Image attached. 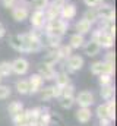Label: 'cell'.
<instances>
[{"label":"cell","mask_w":117,"mask_h":126,"mask_svg":"<svg viewBox=\"0 0 117 126\" xmlns=\"http://www.w3.org/2000/svg\"><path fill=\"white\" fill-rule=\"evenodd\" d=\"M43 30H31L29 32L22 34V40H24V53H38L41 51L43 47Z\"/></svg>","instance_id":"6da1fadb"},{"label":"cell","mask_w":117,"mask_h":126,"mask_svg":"<svg viewBox=\"0 0 117 126\" xmlns=\"http://www.w3.org/2000/svg\"><path fill=\"white\" fill-rule=\"evenodd\" d=\"M67 30H69V22L58 16V18H54V19H47L45 27H44V34L57 35V37L63 38L67 34Z\"/></svg>","instance_id":"7a4b0ae2"},{"label":"cell","mask_w":117,"mask_h":126,"mask_svg":"<svg viewBox=\"0 0 117 126\" xmlns=\"http://www.w3.org/2000/svg\"><path fill=\"white\" fill-rule=\"evenodd\" d=\"M89 34H91V38L95 40V41L100 44L101 48H105V50H111V48H113V46H114V35L102 31V30H100V28L92 30Z\"/></svg>","instance_id":"3957f363"},{"label":"cell","mask_w":117,"mask_h":126,"mask_svg":"<svg viewBox=\"0 0 117 126\" xmlns=\"http://www.w3.org/2000/svg\"><path fill=\"white\" fill-rule=\"evenodd\" d=\"M29 6L31 3L25 1V0H21V1H16L12 7V18L16 21V22H24L27 21L29 16Z\"/></svg>","instance_id":"277c9868"},{"label":"cell","mask_w":117,"mask_h":126,"mask_svg":"<svg viewBox=\"0 0 117 126\" xmlns=\"http://www.w3.org/2000/svg\"><path fill=\"white\" fill-rule=\"evenodd\" d=\"M84 64H85V60L81 54H72L63 62V67L67 73H76L84 67Z\"/></svg>","instance_id":"5b68a950"},{"label":"cell","mask_w":117,"mask_h":126,"mask_svg":"<svg viewBox=\"0 0 117 126\" xmlns=\"http://www.w3.org/2000/svg\"><path fill=\"white\" fill-rule=\"evenodd\" d=\"M28 19H29V22H31V27L34 30H44L45 22H47L44 10H35V9H34V12L29 13Z\"/></svg>","instance_id":"8992f818"},{"label":"cell","mask_w":117,"mask_h":126,"mask_svg":"<svg viewBox=\"0 0 117 126\" xmlns=\"http://www.w3.org/2000/svg\"><path fill=\"white\" fill-rule=\"evenodd\" d=\"M76 15H78V7H76V4L66 0V1L61 4V7H60V18L69 22V21L75 19Z\"/></svg>","instance_id":"52a82bcc"},{"label":"cell","mask_w":117,"mask_h":126,"mask_svg":"<svg viewBox=\"0 0 117 126\" xmlns=\"http://www.w3.org/2000/svg\"><path fill=\"white\" fill-rule=\"evenodd\" d=\"M94 103H95V95L92 94V91L85 90L75 95V104H78L79 107H91Z\"/></svg>","instance_id":"ba28073f"},{"label":"cell","mask_w":117,"mask_h":126,"mask_svg":"<svg viewBox=\"0 0 117 126\" xmlns=\"http://www.w3.org/2000/svg\"><path fill=\"white\" fill-rule=\"evenodd\" d=\"M10 66H12V73L19 75V76L27 75L28 70H29V62L25 57H18V59H15L13 62H10Z\"/></svg>","instance_id":"9c48e42d"},{"label":"cell","mask_w":117,"mask_h":126,"mask_svg":"<svg viewBox=\"0 0 117 126\" xmlns=\"http://www.w3.org/2000/svg\"><path fill=\"white\" fill-rule=\"evenodd\" d=\"M97 13H98V19H105V21L116 19V10L108 3H102V4L97 6Z\"/></svg>","instance_id":"30bf717a"},{"label":"cell","mask_w":117,"mask_h":126,"mask_svg":"<svg viewBox=\"0 0 117 126\" xmlns=\"http://www.w3.org/2000/svg\"><path fill=\"white\" fill-rule=\"evenodd\" d=\"M41 100L43 101H50L53 98H58L61 95V88L57 85H47V87H43L41 91Z\"/></svg>","instance_id":"8fae6325"},{"label":"cell","mask_w":117,"mask_h":126,"mask_svg":"<svg viewBox=\"0 0 117 126\" xmlns=\"http://www.w3.org/2000/svg\"><path fill=\"white\" fill-rule=\"evenodd\" d=\"M66 0H51L48 3V6L44 9V13H45V18L47 19H54L60 16V7L61 4L64 3Z\"/></svg>","instance_id":"7c38bea8"},{"label":"cell","mask_w":117,"mask_h":126,"mask_svg":"<svg viewBox=\"0 0 117 126\" xmlns=\"http://www.w3.org/2000/svg\"><path fill=\"white\" fill-rule=\"evenodd\" d=\"M28 84H29V94L34 95V94H38L41 91V88L44 87V79H43L41 75L34 73V75L29 76Z\"/></svg>","instance_id":"4fadbf2b"},{"label":"cell","mask_w":117,"mask_h":126,"mask_svg":"<svg viewBox=\"0 0 117 126\" xmlns=\"http://www.w3.org/2000/svg\"><path fill=\"white\" fill-rule=\"evenodd\" d=\"M38 75H41L44 81H54L56 67L51 66V64H47V63L41 62L38 64Z\"/></svg>","instance_id":"5bb4252c"},{"label":"cell","mask_w":117,"mask_h":126,"mask_svg":"<svg viewBox=\"0 0 117 126\" xmlns=\"http://www.w3.org/2000/svg\"><path fill=\"white\" fill-rule=\"evenodd\" d=\"M94 113L91 111V107H79L75 113V119L81 123V125H87L91 122Z\"/></svg>","instance_id":"9a60e30c"},{"label":"cell","mask_w":117,"mask_h":126,"mask_svg":"<svg viewBox=\"0 0 117 126\" xmlns=\"http://www.w3.org/2000/svg\"><path fill=\"white\" fill-rule=\"evenodd\" d=\"M82 48H84V53L89 56V57H95L97 54H100V51H101V47H100V44L95 41V40H88L84 43V46H82Z\"/></svg>","instance_id":"2e32d148"},{"label":"cell","mask_w":117,"mask_h":126,"mask_svg":"<svg viewBox=\"0 0 117 126\" xmlns=\"http://www.w3.org/2000/svg\"><path fill=\"white\" fill-rule=\"evenodd\" d=\"M44 37H45V41L43 40V47H47L50 51L51 50H57L58 47L61 46V37L48 35V34H44Z\"/></svg>","instance_id":"e0dca14e"},{"label":"cell","mask_w":117,"mask_h":126,"mask_svg":"<svg viewBox=\"0 0 117 126\" xmlns=\"http://www.w3.org/2000/svg\"><path fill=\"white\" fill-rule=\"evenodd\" d=\"M75 30H76L78 34L87 35V34H89V32L94 30V24H91L89 21L84 19V18H81L79 21H76V24H75Z\"/></svg>","instance_id":"ac0fdd59"},{"label":"cell","mask_w":117,"mask_h":126,"mask_svg":"<svg viewBox=\"0 0 117 126\" xmlns=\"http://www.w3.org/2000/svg\"><path fill=\"white\" fill-rule=\"evenodd\" d=\"M85 41H87V40H85V35L78 34V32H75V34H72V35L69 37V46L72 47V50H79V48H82V46H84Z\"/></svg>","instance_id":"d6986e66"},{"label":"cell","mask_w":117,"mask_h":126,"mask_svg":"<svg viewBox=\"0 0 117 126\" xmlns=\"http://www.w3.org/2000/svg\"><path fill=\"white\" fill-rule=\"evenodd\" d=\"M51 120H53V114H51L50 109H47V107L43 109L41 107V113H40V116L37 119L38 125L40 126H50L51 125Z\"/></svg>","instance_id":"ffe728a7"},{"label":"cell","mask_w":117,"mask_h":126,"mask_svg":"<svg viewBox=\"0 0 117 126\" xmlns=\"http://www.w3.org/2000/svg\"><path fill=\"white\" fill-rule=\"evenodd\" d=\"M9 46L16 50V51H21L24 53V40H22V34H13L9 37Z\"/></svg>","instance_id":"44dd1931"},{"label":"cell","mask_w":117,"mask_h":126,"mask_svg":"<svg viewBox=\"0 0 117 126\" xmlns=\"http://www.w3.org/2000/svg\"><path fill=\"white\" fill-rule=\"evenodd\" d=\"M54 81H56V84H54V85H57V87L61 88V87H64V85L70 84V73H67L64 69H63V70H60V72H56Z\"/></svg>","instance_id":"7402d4cb"},{"label":"cell","mask_w":117,"mask_h":126,"mask_svg":"<svg viewBox=\"0 0 117 126\" xmlns=\"http://www.w3.org/2000/svg\"><path fill=\"white\" fill-rule=\"evenodd\" d=\"M100 97H101L104 101H108V100L114 98V87H113V84H110V85H102L101 90H100Z\"/></svg>","instance_id":"603a6c76"},{"label":"cell","mask_w":117,"mask_h":126,"mask_svg":"<svg viewBox=\"0 0 117 126\" xmlns=\"http://www.w3.org/2000/svg\"><path fill=\"white\" fill-rule=\"evenodd\" d=\"M18 94L21 95H28L29 94V84H28V79H18L16 81V85H15Z\"/></svg>","instance_id":"cb8c5ba5"},{"label":"cell","mask_w":117,"mask_h":126,"mask_svg":"<svg viewBox=\"0 0 117 126\" xmlns=\"http://www.w3.org/2000/svg\"><path fill=\"white\" fill-rule=\"evenodd\" d=\"M72 51H73V50H72V47H70L69 44H67V46H63V44H61L57 48V54H58V57H60V63H63L69 56H72V54H73Z\"/></svg>","instance_id":"d4e9b609"},{"label":"cell","mask_w":117,"mask_h":126,"mask_svg":"<svg viewBox=\"0 0 117 126\" xmlns=\"http://www.w3.org/2000/svg\"><path fill=\"white\" fill-rule=\"evenodd\" d=\"M84 19L89 21L91 24H97L98 22V13H97V7H88L82 15Z\"/></svg>","instance_id":"484cf974"},{"label":"cell","mask_w":117,"mask_h":126,"mask_svg":"<svg viewBox=\"0 0 117 126\" xmlns=\"http://www.w3.org/2000/svg\"><path fill=\"white\" fill-rule=\"evenodd\" d=\"M22 110H24V104H22L21 101H18V100L10 101V103H9V106H7V111H9L10 117H12V116H15V114H18V113H19V111H22Z\"/></svg>","instance_id":"4316f807"},{"label":"cell","mask_w":117,"mask_h":126,"mask_svg":"<svg viewBox=\"0 0 117 126\" xmlns=\"http://www.w3.org/2000/svg\"><path fill=\"white\" fill-rule=\"evenodd\" d=\"M27 113V123H31V122H37L40 113H41V107H34V109H28L25 110Z\"/></svg>","instance_id":"83f0119b"},{"label":"cell","mask_w":117,"mask_h":126,"mask_svg":"<svg viewBox=\"0 0 117 126\" xmlns=\"http://www.w3.org/2000/svg\"><path fill=\"white\" fill-rule=\"evenodd\" d=\"M58 104L64 110L72 109L73 104H75V95H72V97H58Z\"/></svg>","instance_id":"f1b7e54d"},{"label":"cell","mask_w":117,"mask_h":126,"mask_svg":"<svg viewBox=\"0 0 117 126\" xmlns=\"http://www.w3.org/2000/svg\"><path fill=\"white\" fill-rule=\"evenodd\" d=\"M44 63L51 64V66H56L57 63H60V57H58V54H57V50H51V51L44 57Z\"/></svg>","instance_id":"f546056e"},{"label":"cell","mask_w":117,"mask_h":126,"mask_svg":"<svg viewBox=\"0 0 117 126\" xmlns=\"http://www.w3.org/2000/svg\"><path fill=\"white\" fill-rule=\"evenodd\" d=\"M105 104H107V117L113 122L116 119V101H114V98H111V100L105 101Z\"/></svg>","instance_id":"4dcf8cb0"},{"label":"cell","mask_w":117,"mask_h":126,"mask_svg":"<svg viewBox=\"0 0 117 126\" xmlns=\"http://www.w3.org/2000/svg\"><path fill=\"white\" fill-rule=\"evenodd\" d=\"M10 75H12L10 62H7V60L0 62V76H1V78H6V76H10Z\"/></svg>","instance_id":"1f68e13d"},{"label":"cell","mask_w":117,"mask_h":126,"mask_svg":"<svg viewBox=\"0 0 117 126\" xmlns=\"http://www.w3.org/2000/svg\"><path fill=\"white\" fill-rule=\"evenodd\" d=\"M12 120H13L15 125H24V123H27V113H25V109H24L22 111H19L18 114L12 116ZM27 125H28V123H27Z\"/></svg>","instance_id":"d6a6232c"},{"label":"cell","mask_w":117,"mask_h":126,"mask_svg":"<svg viewBox=\"0 0 117 126\" xmlns=\"http://www.w3.org/2000/svg\"><path fill=\"white\" fill-rule=\"evenodd\" d=\"M89 70H91V73H92V75H95V76L101 75V73H102V60H97V62L91 63Z\"/></svg>","instance_id":"836d02e7"},{"label":"cell","mask_w":117,"mask_h":126,"mask_svg":"<svg viewBox=\"0 0 117 126\" xmlns=\"http://www.w3.org/2000/svg\"><path fill=\"white\" fill-rule=\"evenodd\" d=\"M48 3H50V0H32L31 1V6L35 10H44L48 6Z\"/></svg>","instance_id":"e575fe53"},{"label":"cell","mask_w":117,"mask_h":126,"mask_svg":"<svg viewBox=\"0 0 117 126\" xmlns=\"http://www.w3.org/2000/svg\"><path fill=\"white\" fill-rule=\"evenodd\" d=\"M72 95H75V85L72 82L61 87V95L60 97H72Z\"/></svg>","instance_id":"d590c367"},{"label":"cell","mask_w":117,"mask_h":126,"mask_svg":"<svg viewBox=\"0 0 117 126\" xmlns=\"http://www.w3.org/2000/svg\"><path fill=\"white\" fill-rule=\"evenodd\" d=\"M95 114H97L98 119H101V117H107V104H105V103L98 104L97 109H95Z\"/></svg>","instance_id":"8d00e7d4"},{"label":"cell","mask_w":117,"mask_h":126,"mask_svg":"<svg viewBox=\"0 0 117 126\" xmlns=\"http://www.w3.org/2000/svg\"><path fill=\"white\" fill-rule=\"evenodd\" d=\"M12 94V88L9 87V85H3V84H0V100H6V98H9Z\"/></svg>","instance_id":"74e56055"},{"label":"cell","mask_w":117,"mask_h":126,"mask_svg":"<svg viewBox=\"0 0 117 126\" xmlns=\"http://www.w3.org/2000/svg\"><path fill=\"white\" fill-rule=\"evenodd\" d=\"M98 82H100L101 87H102V85H110V84H113V76H111V75L101 73V75H98Z\"/></svg>","instance_id":"f35d334b"},{"label":"cell","mask_w":117,"mask_h":126,"mask_svg":"<svg viewBox=\"0 0 117 126\" xmlns=\"http://www.w3.org/2000/svg\"><path fill=\"white\" fill-rule=\"evenodd\" d=\"M102 73L113 76V75H114V63L104 62V60H102Z\"/></svg>","instance_id":"ab89813d"},{"label":"cell","mask_w":117,"mask_h":126,"mask_svg":"<svg viewBox=\"0 0 117 126\" xmlns=\"http://www.w3.org/2000/svg\"><path fill=\"white\" fill-rule=\"evenodd\" d=\"M82 1H84V4L87 7H97V6L102 4L105 0H82Z\"/></svg>","instance_id":"60d3db41"},{"label":"cell","mask_w":117,"mask_h":126,"mask_svg":"<svg viewBox=\"0 0 117 126\" xmlns=\"http://www.w3.org/2000/svg\"><path fill=\"white\" fill-rule=\"evenodd\" d=\"M114 60H116V54H114V51H111V50H108V51L105 53V56H104V62L114 63Z\"/></svg>","instance_id":"b9f144b4"},{"label":"cell","mask_w":117,"mask_h":126,"mask_svg":"<svg viewBox=\"0 0 117 126\" xmlns=\"http://www.w3.org/2000/svg\"><path fill=\"white\" fill-rule=\"evenodd\" d=\"M16 1H18V0H1V4H3L6 9H12Z\"/></svg>","instance_id":"7bdbcfd3"},{"label":"cell","mask_w":117,"mask_h":126,"mask_svg":"<svg viewBox=\"0 0 117 126\" xmlns=\"http://www.w3.org/2000/svg\"><path fill=\"white\" fill-rule=\"evenodd\" d=\"M98 125L100 126H111V120L108 117H101V119H98Z\"/></svg>","instance_id":"ee69618b"},{"label":"cell","mask_w":117,"mask_h":126,"mask_svg":"<svg viewBox=\"0 0 117 126\" xmlns=\"http://www.w3.org/2000/svg\"><path fill=\"white\" fill-rule=\"evenodd\" d=\"M4 35H6V28H4V27L0 24V38H3Z\"/></svg>","instance_id":"f6af8a7d"},{"label":"cell","mask_w":117,"mask_h":126,"mask_svg":"<svg viewBox=\"0 0 117 126\" xmlns=\"http://www.w3.org/2000/svg\"><path fill=\"white\" fill-rule=\"evenodd\" d=\"M15 126H28L27 123H24V125H15Z\"/></svg>","instance_id":"bcb514c9"},{"label":"cell","mask_w":117,"mask_h":126,"mask_svg":"<svg viewBox=\"0 0 117 126\" xmlns=\"http://www.w3.org/2000/svg\"><path fill=\"white\" fill-rule=\"evenodd\" d=\"M1 79H3V78H1V76H0V84H1Z\"/></svg>","instance_id":"7dc6e473"}]
</instances>
